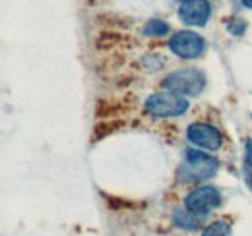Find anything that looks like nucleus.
Returning <instances> with one entry per match:
<instances>
[{
	"instance_id": "f257e3e1",
	"label": "nucleus",
	"mask_w": 252,
	"mask_h": 236,
	"mask_svg": "<svg viewBox=\"0 0 252 236\" xmlns=\"http://www.w3.org/2000/svg\"><path fill=\"white\" fill-rule=\"evenodd\" d=\"M220 169L218 159L210 157L204 151L190 148L185 151V159L179 167V178L183 182H202L212 178Z\"/></svg>"
},
{
	"instance_id": "f03ea898",
	"label": "nucleus",
	"mask_w": 252,
	"mask_h": 236,
	"mask_svg": "<svg viewBox=\"0 0 252 236\" xmlns=\"http://www.w3.org/2000/svg\"><path fill=\"white\" fill-rule=\"evenodd\" d=\"M161 86L169 93H175L181 97H196L206 88V76L196 68H183L165 76Z\"/></svg>"
},
{
	"instance_id": "7ed1b4c3",
	"label": "nucleus",
	"mask_w": 252,
	"mask_h": 236,
	"mask_svg": "<svg viewBox=\"0 0 252 236\" xmlns=\"http://www.w3.org/2000/svg\"><path fill=\"white\" fill-rule=\"evenodd\" d=\"M146 111L152 117H181L189 111V101L175 93H158L146 99Z\"/></svg>"
},
{
	"instance_id": "20e7f679",
	"label": "nucleus",
	"mask_w": 252,
	"mask_h": 236,
	"mask_svg": "<svg viewBox=\"0 0 252 236\" xmlns=\"http://www.w3.org/2000/svg\"><path fill=\"white\" fill-rule=\"evenodd\" d=\"M169 49L181 59L192 60L202 57V53L206 51V41L192 31H179L169 39Z\"/></svg>"
},
{
	"instance_id": "39448f33",
	"label": "nucleus",
	"mask_w": 252,
	"mask_h": 236,
	"mask_svg": "<svg viewBox=\"0 0 252 236\" xmlns=\"http://www.w3.org/2000/svg\"><path fill=\"white\" fill-rule=\"evenodd\" d=\"M185 206L194 215H208L212 209L221 206L220 190H216L212 186L196 188V190H192L189 196L185 198Z\"/></svg>"
},
{
	"instance_id": "423d86ee",
	"label": "nucleus",
	"mask_w": 252,
	"mask_h": 236,
	"mask_svg": "<svg viewBox=\"0 0 252 236\" xmlns=\"http://www.w3.org/2000/svg\"><path fill=\"white\" fill-rule=\"evenodd\" d=\"M187 136H189V140L196 148L208 149V151H218L221 148V144H223L220 130L214 128L212 124H206V122L190 124L189 130H187Z\"/></svg>"
},
{
	"instance_id": "0eeeda50",
	"label": "nucleus",
	"mask_w": 252,
	"mask_h": 236,
	"mask_svg": "<svg viewBox=\"0 0 252 236\" xmlns=\"http://www.w3.org/2000/svg\"><path fill=\"white\" fill-rule=\"evenodd\" d=\"M210 2L208 0H185L179 8V18L187 26H206L210 18Z\"/></svg>"
},
{
	"instance_id": "6e6552de",
	"label": "nucleus",
	"mask_w": 252,
	"mask_h": 236,
	"mask_svg": "<svg viewBox=\"0 0 252 236\" xmlns=\"http://www.w3.org/2000/svg\"><path fill=\"white\" fill-rule=\"evenodd\" d=\"M173 219H175V225L185 229V231H196L198 229V221H196L194 213H190L189 209H177L173 213Z\"/></svg>"
},
{
	"instance_id": "1a4fd4ad",
	"label": "nucleus",
	"mask_w": 252,
	"mask_h": 236,
	"mask_svg": "<svg viewBox=\"0 0 252 236\" xmlns=\"http://www.w3.org/2000/svg\"><path fill=\"white\" fill-rule=\"evenodd\" d=\"M167 31H169L167 22H163V20H150V24L144 28V35H148V37H161Z\"/></svg>"
},
{
	"instance_id": "9d476101",
	"label": "nucleus",
	"mask_w": 252,
	"mask_h": 236,
	"mask_svg": "<svg viewBox=\"0 0 252 236\" xmlns=\"http://www.w3.org/2000/svg\"><path fill=\"white\" fill-rule=\"evenodd\" d=\"M202 236H229V225L225 221H216L202 233Z\"/></svg>"
},
{
	"instance_id": "9b49d317",
	"label": "nucleus",
	"mask_w": 252,
	"mask_h": 236,
	"mask_svg": "<svg viewBox=\"0 0 252 236\" xmlns=\"http://www.w3.org/2000/svg\"><path fill=\"white\" fill-rule=\"evenodd\" d=\"M245 180L252 188V140H247V153H245Z\"/></svg>"
},
{
	"instance_id": "f8f14e48",
	"label": "nucleus",
	"mask_w": 252,
	"mask_h": 236,
	"mask_svg": "<svg viewBox=\"0 0 252 236\" xmlns=\"http://www.w3.org/2000/svg\"><path fill=\"white\" fill-rule=\"evenodd\" d=\"M225 26H227V30L231 31L233 35H237V37H239V35H243V31H245V28H247V26H245V22H235V20H229Z\"/></svg>"
},
{
	"instance_id": "ddd939ff",
	"label": "nucleus",
	"mask_w": 252,
	"mask_h": 236,
	"mask_svg": "<svg viewBox=\"0 0 252 236\" xmlns=\"http://www.w3.org/2000/svg\"><path fill=\"white\" fill-rule=\"evenodd\" d=\"M241 2H243V6H245V8L252 10V0H241Z\"/></svg>"
}]
</instances>
